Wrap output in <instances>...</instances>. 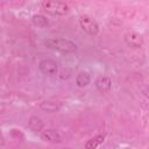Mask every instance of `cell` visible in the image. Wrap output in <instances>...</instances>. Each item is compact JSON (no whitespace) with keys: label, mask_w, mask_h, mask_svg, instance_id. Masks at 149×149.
<instances>
[{"label":"cell","mask_w":149,"mask_h":149,"mask_svg":"<svg viewBox=\"0 0 149 149\" xmlns=\"http://www.w3.org/2000/svg\"><path fill=\"white\" fill-rule=\"evenodd\" d=\"M44 45L48 49L56 50L59 52H65V54L74 52L78 49L77 44L68 38H48L44 41Z\"/></svg>","instance_id":"obj_1"},{"label":"cell","mask_w":149,"mask_h":149,"mask_svg":"<svg viewBox=\"0 0 149 149\" xmlns=\"http://www.w3.org/2000/svg\"><path fill=\"white\" fill-rule=\"evenodd\" d=\"M42 8L44 12L54 16H63L70 12L69 6L59 0H45L42 5Z\"/></svg>","instance_id":"obj_2"},{"label":"cell","mask_w":149,"mask_h":149,"mask_svg":"<svg viewBox=\"0 0 149 149\" xmlns=\"http://www.w3.org/2000/svg\"><path fill=\"white\" fill-rule=\"evenodd\" d=\"M79 24H80V28L90 35H98V33H99V26H98L97 21L88 15H80Z\"/></svg>","instance_id":"obj_3"},{"label":"cell","mask_w":149,"mask_h":149,"mask_svg":"<svg viewBox=\"0 0 149 149\" xmlns=\"http://www.w3.org/2000/svg\"><path fill=\"white\" fill-rule=\"evenodd\" d=\"M38 69H40V71H41L43 74L52 76V74H56V73H57L58 65H57V63H56L55 61L49 59V58H45V59L40 61V63H38Z\"/></svg>","instance_id":"obj_4"},{"label":"cell","mask_w":149,"mask_h":149,"mask_svg":"<svg viewBox=\"0 0 149 149\" xmlns=\"http://www.w3.org/2000/svg\"><path fill=\"white\" fill-rule=\"evenodd\" d=\"M125 42L130 48H141L143 45V37L136 31H128L125 35Z\"/></svg>","instance_id":"obj_5"},{"label":"cell","mask_w":149,"mask_h":149,"mask_svg":"<svg viewBox=\"0 0 149 149\" xmlns=\"http://www.w3.org/2000/svg\"><path fill=\"white\" fill-rule=\"evenodd\" d=\"M41 139L45 142H49V143H61L63 141L59 132L56 129H51V128L43 130L41 134Z\"/></svg>","instance_id":"obj_6"},{"label":"cell","mask_w":149,"mask_h":149,"mask_svg":"<svg viewBox=\"0 0 149 149\" xmlns=\"http://www.w3.org/2000/svg\"><path fill=\"white\" fill-rule=\"evenodd\" d=\"M95 87L101 93H107L112 88V80L106 76H100L95 80Z\"/></svg>","instance_id":"obj_7"},{"label":"cell","mask_w":149,"mask_h":149,"mask_svg":"<svg viewBox=\"0 0 149 149\" xmlns=\"http://www.w3.org/2000/svg\"><path fill=\"white\" fill-rule=\"evenodd\" d=\"M44 127V123L42 121L41 118L36 116V115H31L28 120V128L31 130V132H35V133H38L43 129Z\"/></svg>","instance_id":"obj_8"},{"label":"cell","mask_w":149,"mask_h":149,"mask_svg":"<svg viewBox=\"0 0 149 149\" xmlns=\"http://www.w3.org/2000/svg\"><path fill=\"white\" fill-rule=\"evenodd\" d=\"M40 108L47 113H56L61 109V104L56 102V101L47 100V101H42L40 104Z\"/></svg>","instance_id":"obj_9"},{"label":"cell","mask_w":149,"mask_h":149,"mask_svg":"<svg viewBox=\"0 0 149 149\" xmlns=\"http://www.w3.org/2000/svg\"><path fill=\"white\" fill-rule=\"evenodd\" d=\"M91 81V77L87 72H79L76 77V84L78 87H85L90 84Z\"/></svg>","instance_id":"obj_10"},{"label":"cell","mask_w":149,"mask_h":149,"mask_svg":"<svg viewBox=\"0 0 149 149\" xmlns=\"http://www.w3.org/2000/svg\"><path fill=\"white\" fill-rule=\"evenodd\" d=\"M31 21H33L34 26H36L38 28H45L49 24L48 19L44 15H42V14H35V15H33Z\"/></svg>","instance_id":"obj_11"},{"label":"cell","mask_w":149,"mask_h":149,"mask_svg":"<svg viewBox=\"0 0 149 149\" xmlns=\"http://www.w3.org/2000/svg\"><path fill=\"white\" fill-rule=\"evenodd\" d=\"M105 140V136L104 135H97L94 137H92L91 140H88L85 144V148L86 149H94V148H98Z\"/></svg>","instance_id":"obj_12"},{"label":"cell","mask_w":149,"mask_h":149,"mask_svg":"<svg viewBox=\"0 0 149 149\" xmlns=\"http://www.w3.org/2000/svg\"><path fill=\"white\" fill-rule=\"evenodd\" d=\"M3 144H5V140H3L2 135H0V147H2Z\"/></svg>","instance_id":"obj_13"}]
</instances>
